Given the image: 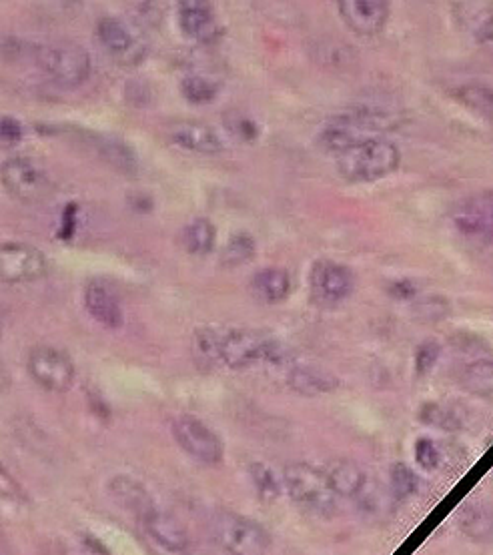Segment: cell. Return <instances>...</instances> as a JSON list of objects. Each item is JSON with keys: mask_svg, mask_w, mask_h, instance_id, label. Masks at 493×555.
<instances>
[{"mask_svg": "<svg viewBox=\"0 0 493 555\" xmlns=\"http://www.w3.org/2000/svg\"><path fill=\"white\" fill-rule=\"evenodd\" d=\"M401 153L387 139H367L337 157V171L349 183H373L397 171Z\"/></svg>", "mask_w": 493, "mask_h": 555, "instance_id": "6da1fadb", "label": "cell"}, {"mask_svg": "<svg viewBox=\"0 0 493 555\" xmlns=\"http://www.w3.org/2000/svg\"><path fill=\"white\" fill-rule=\"evenodd\" d=\"M221 353L223 363L231 369H245L259 361L279 365L287 359V347H283L273 337L251 329H233L223 335Z\"/></svg>", "mask_w": 493, "mask_h": 555, "instance_id": "7a4b0ae2", "label": "cell"}, {"mask_svg": "<svg viewBox=\"0 0 493 555\" xmlns=\"http://www.w3.org/2000/svg\"><path fill=\"white\" fill-rule=\"evenodd\" d=\"M283 483L289 497L311 511L331 513L337 493L333 491L327 471L309 463H289L283 471Z\"/></svg>", "mask_w": 493, "mask_h": 555, "instance_id": "3957f363", "label": "cell"}, {"mask_svg": "<svg viewBox=\"0 0 493 555\" xmlns=\"http://www.w3.org/2000/svg\"><path fill=\"white\" fill-rule=\"evenodd\" d=\"M35 61L53 81L79 87L91 75V57L77 43H53L35 49Z\"/></svg>", "mask_w": 493, "mask_h": 555, "instance_id": "277c9868", "label": "cell"}, {"mask_svg": "<svg viewBox=\"0 0 493 555\" xmlns=\"http://www.w3.org/2000/svg\"><path fill=\"white\" fill-rule=\"evenodd\" d=\"M215 527L217 539L229 555H265L271 541L267 529L245 515L221 513Z\"/></svg>", "mask_w": 493, "mask_h": 555, "instance_id": "5b68a950", "label": "cell"}, {"mask_svg": "<svg viewBox=\"0 0 493 555\" xmlns=\"http://www.w3.org/2000/svg\"><path fill=\"white\" fill-rule=\"evenodd\" d=\"M5 191L21 203H43L55 193L51 177L29 159H11L3 165Z\"/></svg>", "mask_w": 493, "mask_h": 555, "instance_id": "8992f818", "label": "cell"}, {"mask_svg": "<svg viewBox=\"0 0 493 555\" xmlns=\"http://www.w3.org/2000/svg\"><path fill=\"white\" fill-rule=\"evenodd\" d=\"M173 435L179 447L201 463L217 465L223 459V443L219 435L197 417H177L173 421Z\"/></svg>", "mask_w": 493, "mask_h": 555, "instance_id": "52a82bcc", "label": "cell"}, {"mask_svg": "<svg viewBox=\"0 0 493 555\" xmlns=\"http://www.w3.org/2000/svg\"><path fill=\"white\" fill-rule=\"evenodd\" d=\"M29 369L41 387L55 393L69 391L75 381V365L71 357L57 347H35L29 357Z\"/></svg>", "mask_w": 493, "mask_h": 555, "instance_id": "ba28073f", "label": "cell"}, {"mask_svg": "<svg viewBox=\"0 0 493 555\" xmlns=\"http://www.w3.org/2000/svg\"><path fill=\"white\" fill-rule=\"evenodd\" d=\"M49 271L47 257L27 243H5L0 247V277L5 283H31Z\"/></svg>", "mask_w": 493, "mask_h": 555, "instance_id": "9c48e42d", "label": "cell"}, {"mask_svg": "<svg viewBox=\"0 0 493 555\" xmlns=\"http://www.w3.org/2000/svg\"><path fill=\"white\" fill-rule=\"evenodd\" d=\"M97 39L117 63L127 67L139 65L147 55V45L139 41L129 27L113 17H105L97 23Z\"/></svg>", "mask_w": 493, "mask_h": 555, "instance_id": "30bf717a", "label": "cell"}, {"mask_svg": "<svg viewBox=\"0 0 493 555\" xmlns=\"http://www.w3.org/2000/svg\"><path fill=\"white\" fill-rule=\"evenodd\" d=\"M313 297L321 303H339L347 299L355 287V277L347 265L335 261H317L309 275Z\"/></svg>", "mask_w": 493, "mask_h": 555, "instance_id": "8fae6325", "label": "cell"}, {"mask_svg": "<svg viewBox=\"0 0 493 555\" xmlns=\"http://www.w3.org/2000/svg\"><path fill=\"white\" fill-rule=\"evenodd\" d=\"M337 7L347 29L359 37L379 35L389 19L385 0H339Z\"/></svg>", "mask_w": 493, "mask_h": 555, "instance_id": "7c38bea8", "label": "cell"}, {"mask_svg": "<svg viewBox=\"0 0 493 555\" xmlns=\"http://www.w3.org/2000/svg\"><path fill=\"white\" fill-rule=\"evenodd\" d=\"M455 227L469 237H493V191L479 193L457 205Z\"/></svg>", "mask_w": 493, "mask_h": 555, "instance_id": "4fadbf2b", "label": "cell"}, {"mask_svg": "<svg viewBox=\"0 0 493 555\" xmlns=\"http://www.w3.org/2000/svg\"><path fill=\"white\" fill-rule=\"evenodd\" d=\"M87 313L105 329H121L125 323L123 307L117 293L103 281H89L83 293Z\"/></svg>", "mask_w": 493, "mask_h": 555, "instance_id": "5bb4252c", "label": "cell"}, {"mask_svg": "<svg viewBox=\"0 0 493 555\" xmlns=\"http://www.w3.org/2000/svg\"><path fill=\"white\" fill-rule=\"evenodd\" d=\"M177 23L181 33L197 43H211L221 33L211 5L199 3V0H183V3H179Z\"/></svg>", "mask_w": 493, "mask_h": 555, "instance_id": "9a60e30c", "label": "cell"}, {"mask_svg": "<svg viewBox=\"0 0 493 555\" xmlns=\"http://www.w3.org/2000/svg\"><path fill=\"white\" fill-rule=\"evenodd\" d=\"M107 489H109V495L113 497V501L127 513L141 519V523L145 521V517H149L157 509L155 501L149 495V491L145 489V485L139 483L137 479H133L131 475H115L107 483Z\"/></svg>", "mask_w": 493, "mask_h": 555, "instance_id": "2e32d148", "label": "cell"}, {"mask_svg": "<svg viewBox=\"0 0 493 555\" xmlns=\"http://www.w3.org/2000/svg\"><path fill=\"white\" fill-rule=\"evenodd\" d=\"M143 527L149 533V537L155 539L167 551H183L189 543L185 527L179 523V519L165 511L155 509L149 517H145Z\"/></svg>", "mask_w": 493, "mask_h": 555, "instance_id": "e0dca14e", "label": "cell"}, {"mask_svg": "<svg viewBox=\"0 0 493 555\" xmlns=\"http://www.w3.org/2000/svg\"><path fill=\"white\" fill-rule=\"evenodd\" d=\"M171 141L181 149L199 153V155H215L223 151V143L217 133L199 123H179L171 129Z\"/></svg>", "mask_w": 493, "mask_h": 555, "instance_id": "ac0fdd59", "label": "cell"}, {"mask_svg": "<svg viewBox=\"0 0 493 555\" xmlns=\"http://www.w3.org/2000/svg\"><path fill=\"white\" fill-rule=\"evenodd\" d=\"M287 385L305 397H315V395H325L337 389L339 381L335 375L319 369V367H309V365H301V367H293L287 375Z\"/></svg>", "mask_w": 493, "mask_h": 555, "instance_id": "d6986e66", "label": "cell"}, {"mask_svg": "<svg viewBox=\"0 0 493 555\" xmlns=\"http://www.w3.org/2000/svg\"><path fill=\"white\" fill-rule=\"evenodd\" d=\"M325 471L337 497H357L363 493L365 473L351 459H337Z\"/></svg>", "mask_w": 493, "mask_h": 555, "instance_id": "ffe728a7", "label": "cell"}, {"mask_svg": "<svg viewBox=\"0 0 493 555\" xmlns=\"http://www.w3.org/2000/svg\"><path fill=\"white\" fill-rule=\"evenodd\" d=\"M251 289L257 299L265 303H279L291 291V277L283 269L267 267L255 273V277L251 279Z\"/></svg>", "mask_w": 493, "mask_h": 555, "instance_id": "44dd1931", "label": "cell"}, {"mask_svg": "<svg viewBox=\"0 0 493 555\" xmlns=\"http://www.w3.org/2000/svg\"><path fill=\"white\" fill-rule=\"evenodd\" d=\"M453 95L465 109L493 125V87L481 83H467L455 89Z\"/></svg>", "mask_w": 493, "mask_h": 555, "instance_id": "7402d4cb", "label": "cell"}, {"mask_svg": "<svg viewBox=\"0 0 493 555\" xmlns=\"http://www.w3.org/2000/svg\"><path fill=\"white\" fill-rule=\"evenodd\" d=\"M223 335H219L215 329L203 327L195 331L193 337V355L195 361L201 367H215L219 361H223Z\"/></svg>", "mask_w": 493, "mask_h": 555, "instance_id": "603a6c76", "label": "cell"}, {"mask_svg": "<svg viewBox=\"0 0 493 555\" xmlns=\"http://www.w3.org/2000/svg\"><path fill=\"white\" fill-rule=\"evenodd\" d=\"M215 227L211 221L203 219V217H197L193 219L185 231H183V243H185V249L191 253V255H207L213 251L215 247Z\"/></svg>", "mask_w": 493, "mask_h": 555, "instance_id": "cb8c5ba5", "label": "cell"}, {"mask_svg": "<svg viewBox=\"0 0 493 555\" xmlns=\"http://www.w3.org/2000/svg\"><path fill=\"white\" fill-rule=\"evenodd\" d=\"M463 387L477 397L493 401V361H475L463 373Z\"/></svg>", "mask_w": 493, "mask_h": 555, "instance_id": "d4e9b609", "label": "cell"}, {"mask_svg": "<svg viewBox=\"0 0 493 555\" xmlns=\"http://www.w3.org/2000/svg\"><path fill=\"white\" fill-rule=\"evenodd\" d=\"M253 255H255V239L249 233H237L223 247L221 265L223 267H239V265L251 261Z\"/></svg>", "mask_w": 493, "mask_h": 555, "instance_id": "484cf974", "label": "cell"}, {"mask_svg": "<svg viewBox=\"0 0 493 555\" xmlns=\"http://www.w3.org/2000/svg\"><path fill=\"white\" fill-rule=\"evenodd\" d=\"M461 527L477 541H493V511L485 507L469 509L461 519Z\"/></svg>", "mask_w": 493, "mask_h": 555, "instance_id": "4316f807", "label": "cell"}, {"mask_svg": "<svg viewBox=\"0 0 493 555\" xmlns=\"http://www.w3.org/2000/svg\"><path fill=\"white\" fill-rule=\"evenodd\" d=\"M249 475H251V481L259 493V497L267 503L275 501L279 495H281V483L277 479V475L271 471V467H267L265 463H251L249 465Z\"/></svg>", "mask_w": 493, "mask_h": 555, "instance_id": "83f0119b", "label": "cell"}, {"mask_svg": "<svg viewBox=\"0 0 493 555\" xmlns=\"http://www.w3.org/2000/svg\"><path fill=\"white\" fill-rule=\"evenodd\" d=\"M219 87L205 77H187L181 83V95L193 105H207L215 101Z\"/></svg>", "mask_w": 493, "mask_h": 555, "instance_id": "f1b7e54d", "label": "cell"}, {"mask_svg": "<svg viewBox=\"0 0 493 555\" xmlns=\"http://www.w3.org/2000/svg\"><path fill=\"white\" fill-rule=\"evenodd\" d=\"M389 487L395 501H405L417 491V475L405 463H395L389 471Z\"/></svg>", "mask_w": 493, "mask_h": 555, "instance_id": "f546056e", "label": "cell"}, {"mask_svg": "<svg viewBox=\"0 0 493 555\" xmlns=\"http://www.w3.org/2000/svg\"><path fill=\"white\" fill-rule=\"evenodd\" d=\"M223 125L227 129V133L243 143H255L259 137V127L253 119H249L247 115L239 113V111H231L223 117Z\"/></svg>", "mask_w": 493, "mask_h": 555, "instance_id": "4dcf8cb0", "label": "cell"}, {"mask_svg": "<svg viewBox=\"0 0 493 555\" xmlns=\"http://www.w3.org/2000/svg\"><path fill=\"white\" fill-rule=\"evenodd\" d=\"M419 419L427 425H435V427H441V429H457V419L453 415V411L437 405V403H427L423 405L421 413H419Z\"/></svg>", "mask_w": 493, "mask_h": 555, "instance_id": "1f68e13d", "label": "cell"}, {"mask_svg": "<svg viewBox=\"0 0 493 555\" xmlns=\"http://www.w3.org/2000/svg\"><path fill=\"white\" fill-rule=\"evenodd\" d=\"M103 147H101V153L113 163L117 165L119 169H133L135 167V159H133V153L125 147V143L121 141H115V139H103L101 141Z\"/></svg>", "mask_w": 493, "mask_h": 555, "instance_id": "d6a6232c", "label": "cell"}, {"mask_svg": "<svg viewBox=\"0 0 493 555\" xmlns=\"http://www.w3.org/2000/svg\"><path fill=\"white\" fill-rule=\"evenodd\" d=\"M415 461L419 463L421 469L433 471L441 463V453L439 447L429 439V437H419L415 441Z\"/></svg>", "mask_w": 493, "mask_h": 555, "instance_id": "836d02e7", "label": "cell"}, {"mask_svg": "<svg viewBox=\"0 0 493 555\" xmlns=\"http://www.w3.org/2000/svg\"><path fill=\"white\" fill-rule=\"evenodd\" d=\"M439 355H441V347L437 341H423L417 351H415V371L417 375H427L435 363L439 361Z\"/></svg>", "mask_w": 493, "mask_h": 555, "instance_id": "e575fe53", "label": "cell"}, {"mask_svg": "<svg viewBox=\"0 0 493 555\" xmlns=\"http://www.w3.org/2000/svg\"><path fill=\"white\" fill-rule=\"evenodd\" d=\"M417 313L421 315V319L437 321V319L447 317L449 305L443 297H429V299H423L417 303Z\"/></svg>", "mask_w": 493, "mask_h": 555, "instance_id": "d590c367", "label": "cell"}, {"mask_svg": "<svg viewBox=\"0 0 493 555\" xmlns=\"http://www.w3.org/2000/svg\"><path fill=\"white\" fill-rule=\"evenodd\" d=\"M25 131L21 121H17L15 117H3L0 119V137H3L5 145H15L21 143Z\"/></svg>", "mask_w": 493, "mask_h": 555, "instance_id": "8d00e7d4", "label": "cell"}, {"mask_svg": "<svg viewBox=\"0 0 493 555\" xmlns=\"http://www.w3.org/2000/svg\"><path fill=\"white\" fill-rule=\"evenodd\" d=\"M77 215H79V205L77 203H69L63 211V221H61V229H59V237L69 241L75 237L77 233Z\"/></svg>", "mask_w": 493, "mask_h": 555, "instance_id": "74e56055", "label": "cell"}, {"mask_svg": "<svg viewBox=\"0 0 493 555\" xmlns=\"http://www.w3.org/2000/svg\"><path fill=\"white\" fill-rule=\"evenodd\" d=\"M473 37L477 45L491 49L493 51V15L483 17L475 27H473Z\"/></svg>", "mask_w": 493, "mask_h": 555, "instance_id": "f35d334b", "label": "cell"}, {"mask_svg": "<svg viewBox=\"0 0 493 555\" xmlns=\"http://www.w3.org/2000/svg\"><path fill=\"white\" fill-rule=\"evenodd\" d=\"M389 293H391L395 299L407 301V299H413V297L417 295V287H415L411 281H407V279H403V281H393Z\"/></svg>", "mask_w": 493, "mask_h": 555, "instance_id": "ab89813d", "label": "cell"}, {"mask_svg": "<svg viewBox=\"0 0 493 555\" xmlns=\"http://www.w3.org/2000/svg\"><path fill=\"white\" fill-rule=\"evenodd\" d=\"M85 543H87L89 547H93V549H97V551H99L101 555H107V553H109V551H107L105 547H101V543H99V541H97L95 537H91V535H87V537H85Z\"/></svg>", "mask_w": 493, "mask_h": 555, "instance_id": "60d3db41", "label": "cell"}]
</instances>
